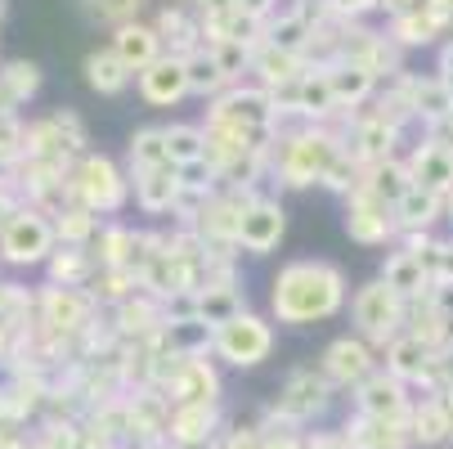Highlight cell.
<instances>
[{
	"label": "cell",
	"mask_w": 453,
	"mask_h": 449,
	"mask_svg": "<svg viewBox=\"0 0 453 449\" xmlns=\"http://www.w3.org/2000/svg\"><path fill=\"white\" fill-rule=\"evenodd\" d=\"M41 306H45V324L58 329V333H73V329H81L90 319V301L77 288H63V283H50Z\"/></svg>",
	"instance_id": "603a6c76"
},
{
	"label": "cell",
	"mask_w": 453,
	"mask_h": 449,
	"mask_svg": "<svg viewBox=\"0 0 453 449\" xmlns=\"http://www.w3.org/2000/svg\"><path fill=\"white\" fill-rule=\"evenodd\" d=\"M288 234V212L279 198H261V194H251L247 207H242V221H238V243L247 256H270Z\"/></svg>",
	"instance_id": "ba28073f"
},
{
	"label": "cell",
	"mask_w": 453,
	"mask_h": 449,
	"mask_svg": "<svg viewBox=\"0 0 453 449\" xmlns=\"http://www.w3.org/2000/svg\"><path fill=\"white\" fill-rule=\"evenodd\" d=\"M395 216H400V234H409V229H435L440 216H444V194L413 184L409 194L395 203Z\"/></svg>",
	"instance_id": "484cf974"
},
{
	"label": "cell",
	"mask_w": 453,
	"mask_h": 449,
	"mask_svg": "<svg viewBox=\"0 0 453 449\" xmlns=\"http://www.w3.org/2000/svg\"><path fill=\"white\" fill-rule=\"evenodd\" d=\"M346 234L355 243H364V247H381L386 238L400 234V216H395V207L386 198H377L368 184H359L355 194L346 198Z\"/></svg>",
	"instance_id": "52a82bcc"
},
{
	"label": "cell",
	"mask_w": 453,
	"mask_h": 449,
	"mask_svg": "<svg viewBox=\"0 0 453 449\" xmlns=\"http://www.w3.org/2000/svg\"><path fill=\"white\" fill-rule=\"evenodd\" d=\"M68 194H73L77 203H86L95 216H112V212L126 207V198H131V180L117 171L112 158H104V153H81L77 166H73V175H68Z\"/></svg>",
	"instance_id": "3957f363"
},
{
	"label": "cell",
	"mask_w": 453,
	"mask_h": 449,
	"mask_svg": "<svg viewBox=\"0 0 453 449\" xmlns=\"http://www.w3.org/2000/svg\"><path fill=\"white\" fill-rule=\"evenodd\" d=\"M444 436H453V400H449V391H431L413 409V440L440 445Z\"/></svg>",
	"instance_id": "4316f807"
},
{
	"label": "cell",
	"mask_w": 453,
	"mask_h": 449,
	"mask_svg": "<svg viewBox=\"0 0 453 449\" xmlns=\"http://www.w3.org/2000/svg\"><path fill=\"white\" fill-rule=\"evenodd\" d=\"M203 14V23H220V19H234L238 14V0H193Z\"/></svg>",
	"instance_id": "ab89813d"
},
{
	"label": "cell",
	"mask_w": 453,
	"mask_h": 449,
	"mask_svg": "<svg viewBox=\"0 0 453 449\" xmlns=\"http://www.w3.org/2000/svg\"><path fill=\"white\" fill-rule=\"evenodd\" d=\"M372 373H377V355H372L368 337H337L323 351V377L333 387H359Z\"/></svg>",
	"instance_id": "30bf717a"
},
{
	"label": "cell",
	"mask_w": 453,
	"mask_h": 449,
	"mask_svg": "<svg viewBox=\"0 0 453 449\" xmlns=\"http://www.w3.org/2000/svg\"><path fill=\"white\" fill-rule=\"evenodd\" d=\"M184 63H188V90L193 95H225V86H229V77H225V68L216 63V54H211V45H198L193 54H184Z\"/></svg>",
	"instance_id": "f546056e"
},
{
	"label": "cell",
	"mask_w": 453,
	"mask_h": 449,
	"mask_svg": "<svg viewBox=\"0 0 453 449\" xmlns=\"http://www.w3.org/2000/svg\"><path fill=\"white\" fill-rule=\"evenodd\" d=\"M162 32L157 27H149V23H126V27H112V50H117V58L126 63L131 73H144V68H153V63L162 58Z\"/></svg>",
	"instance_id": "e0dca14e"
},
{
	"label": "cell",
	"mask_w": 453,
	"mask_h": 449,
	"mask_svg": "<svg viewBox=\"0 0 453 449\" xmlns=\"http://www.w3.org/2000/svg\"><path fill=\"white\" fill-rule=\"evenodd\" d=\"M144 5H149V0H81L86 19H90V23H104V27H126V23H135Z\"/></svg>",
	"instance_id": "8d00e7d4"
},
{
	"label": "cell",
	"mask_w": 453,
	"mask_h": 449,
	"mask_svg": "<svg viewBox=\"0 0 453 449\" xmlns=\"http://www.w3.org/2000/svg\"><path fill=\"white\" fill-rule=\"evenodd\" d=\"M342 135H333L328 126H305V131H292L279 140L274 149V171L288 189H310V184H323L328 171L337 166L342 158Z\"/></svg>",
	"instance_id": "7a4b0ae2"
},
{
	"label": "cell",
	"mask_w": 453,
	"mask_h": 449,
	"mask_svg": "<svg viewBox=\"0 0 453 449\" xmlns=\"http://www.w3.org/2000/svg\"><path fill=\"white\" fill-rule=\"evenodd\" d=\"M350 319H355L359 337H368V342H395V337H400V324L409 319V301L377 275L372 283H364V288L355 292Z\"/></svg>",
	"instance_id": "277c9868"
},
{
	"label": "cell",
	"mask_w": 453,
	"mask_h": 449,
	"mask_svg": "<svg viewBox=\"0 0 453 449\" xmlns=\"http://www.w3.org/2000/svg\"><path fill=\"white\" fill-rule=\"evenodd\" d=\"M449 23H453V19L435 5V0H426V5H418V10L391 14V41H395L400 50H409V45H431Z\"/></svg>",
	"instance_id": "d6986e66"
},
{
	"label": "cell",
	"mask_w": 453,
	"mask_h": 449,
	"mask_svg": "<svg viewBox=\"0 0 453 449\" xmlns=\"http://www.w3.org/2000/svg\"><path fill=\"white\" fill-rule=\"evenodd\" d=\"M431 301H435V310L444 314L449 337H453V279H435V283H431Z\"/></svg>",
	"instance_id": "f35d334b"
},
{
	"label": "cell",
	"mask_w": 453,
	"mask_h": 449,
	"mask_svg": "<svg viewBox=\"0 0 453 449\" xmlns=\"http://www.w3.org/2000/svg\"><path fill=\"white\" fill-rule=\"evenodd\" d=\"M131 171H149V166H166L171 153H166V126H144V131L131 135Z\"/></svg>",
	"instance_id": "e575fe53"
},
{
	"label": "cell",
	"mask_w": 453,
	"mask_h": 449,
	"mask_svg": "<svg viewBox=\"0 0 453 449\" xmlns=\"http://www.w3.org/2000/svg\"><path fill=\"white\" fill-rule=\"evenodd\" d=\"M395 140H400V126H391V121H386V117H368V121H359L355 126V135L346 140L350 149V158L368 171V166H381V162H391L395 158Z\"/></svg>",
	"instance_id": "2e32d148"
},
{
	"label": "cell",
	"mask_w": 453,
	"mask_h": 449,
	"mask_svg": "<svg viewBox=\"0 0 453 449\" xmlns=\"http://www.w3.org/2000/svg\"><path fill=\"white\" fill-rule=\"evenodd\" d=\"M220 382L203 355H175L171 364V400L175 405H216Z\"/></svg>",
	"instance_id": "5bb4252c"
},
{
	"label": "cell",
	"mask_w": 453,
	"mask_h": 449,
	"mask_svg": "<svg viewBox=\"0 0 453 449\" xmlns=\"http://www.w3.org/2000/svg\"><path fill=\"white\" fill-rule=\"evenodd\" d=\"M274 5H279V0H238V14L251 19V23H265L274 14Z\"/></svg>",
	"instance_id": "60d3db41"
},
{
	"label": "cell",
	"mask_w": 453,
	"mask_h": 449,
	"mask_svg": "<svg viewBox=\"0 0 453 449\" xmlns=\"http://www.w3.org/2000/svg\"><path fill=\"white\" fill-rule=\"evenodd\" d=\"M364 184L372 189L377 198H386V203H400L409 189H413V171H409V162H400V158H391V162H381V166H368V175H364Z\"/></svg>",
	"instance_id": "4dcf8cb0"
},
{
	"label": "cell",
	"mask_w": 453,
	"mask_h": 449,
	"mask_svg": "<svg viewBox=\"0 0 453 449\" xmlns=\"http://www.w3.org/2000/svg\"><path fill=\"white\" fill-rule=\"evenodd\" d=\"M14 212H19V207H14V203L5 198V189H0V229H5V225H10V216H14Z\"/></svg>",
	"instance_id": "f6af8a7d"
},
{
	"label": "cell",
	"mask_w": 453,
	"mask_h": 449,
	"mask_svg": "<svg viewBox=\"0 0 453 449\" xmlns=\"http://www.w3.org/2000/svg\"><path fill=\"white\" fill-rule=\"evenodd\" d=\"M409 104H413V117L422 126H435V121H449L453 117V95H449V81L444 77H400Z\"/></svg>",
	"instance_id": "44dd1931"
},
{
	"label": "cell",
	"mask_w": 453,
	"mask_h": 449,
	"mask_svg": "<svg viewBox=\"0 0 453 449\" xmlns=\"http://www.w3.org/2000/svg\"><path fill=\"white\" fill-rule=\"evenodd\" d=\"M409 171H413V184L435 189V194H453V144H440L435 135H426L413 149Z\"/></svg>",
	"instance_id": "ac0fdd59"
},
{
	"label": "cell",
	"mask_w": 453,
	"mask_h": 449,
	"mask_svg": "<svg viewBox=\"0 0 453 449\" xmlns=\"http://www.w3.org/2000/svg\"><path fill=\"white\" fill-rule=\"evenodd\" d=\"M333 400V382L323 377V368H296L288 382H283V391H279V418L283 422H310L319 418L323 409H328Z\"/></svg>",
	"instance_id": "9c48e42d"
},
{
	"label": "cell",
	"mask_w": 453,
	"mask_h": 449,
	"mask_svg": "<svg viewBox=\"0 0 453 449\" xmlns=\"http://www.w3.org/2000/svg\"><path fill=\"white\" fill-rule=\"evenodd\" d=\"M166 153L180 171L188 166H203L207 162V126H193V121H171L166 126Z\"/></svg>",
	"instance_id": "83f0119b"
},
{
	"label": "cell",
	"mask_w": 453,
	"mask_h": 449,
	"mask_svg": "<svg viewBox=\"0 0 453 449\" xmlns=\"http://www.w3.org/2000/svg\"><path fill=\"white\" fill-rule=\"evenodd\" d=\"M234 314H242V297H238L234 283H211V288L198 292V319L203 324L220 329L225 319H234Z\"/></svg>",
	"instance_id": "1f68e13d"
},
{
	"label": "cell",
	"mask_w": 453,
	"mask_h": 449,
	"mask_svg": "<svg viewBox=\"0 0 453 449\" xmlns=\"http://www.w3.org/2000/svg\"><path fill=\"white\" fill-rule=\"evenodd\" d=\"M435 360H440V351L426 346V342L413 337V333H400L395 342H386V368H391L395 377H404V382L431 377V373H435Z\"/></svg>",
	"instance_id": "ffe728a7"
},
{
	"label": "cell",
	"mask_w": 453,
	"mask_h": 449,
	"mask_svg": "<svg viewBox=\"0 0 453 449\" xmlns=\"http://www.w3.org/2000/svg\"><path fill=\"white\" fill-rule=\"evenodd\" d=\"M346 306V275L333 261H288L274 275V292H270V310L279 324L288 329H305L319 319H333Z\"/></svg>",
	"instance_id": "6da1fadb"
},
{
	"label": "cell",
	"mask_w": 453,
	"mask_h": 449,
	"mask_svg": "<svg viewBox=\"0 0 453 449\" xmlns=\"http://www.w3.org/2000/svg\"><path fill=\"white\" fill-rule=\"evenodd\" d=\"M45 266H50L54 283H63V288H81L86 279H95L90 247H63V252H54V256H50Z\"/></svg>",
	"instance_id": "836d02e7"
},
{
	"label": "cell",
	"mask_w": 453,
	"mask_h": 449,
	"mask_svg": "<svg viewBox=\"0 0 453 449\" xmlns=\"http://www.w3.org/2000/svg\"><path fill=\"white\" fill-rule=\"evenodd\" d=\"M54 225L41 216V207H19L10 225L0 229V261L5 266H45L54 256Z\"/></svg>",
	"instance_id": "5b68a950"
},
{
	"label": "cell",
	"mask_w": 453,
	"mask_h": 449,
	"mask_svg": "<svg viewBox=\"0 0 453 449\" xmlns=\"http://www.w3.org/2000/svg\"><path fill=\"white\" fill-rule=\"evenodd\" d=\"M54 216H58V221H54V234L63 238V247H90V243H95V234H99V216H95L86 203L63 198V207H58Z\"/></svg>",
	"instance_id": "f1b7e54d"
},
{
	"label": "cell",
	"mask_w": 453,
	"mask_h": 449,
	"mask_svg": "<svg viewBox=\"0 0 453 449\" xmlns=\"http://www.w3.org/2000/svg\"><path fill=\"white\" fill-rule=\"evenodd\" d=\"M211 346H216V355H220L225 364H234V368H256V364H265L270 351H274V329L265 324L261 314H247V310H242V314L225 319V324L216 329Z\"/></svg>",
	"instance_id": "8992f818"
},
{
	"label": "cell",
	"mask_w": 453,
	"mask_h": 449,
	"mask_svg": "<svg viewBox=\"0 0 453 449\" xmlns=\"http://www.w3.org/2000/svg\"><path fill=\"white\" fill-rule=\"evenodd\" d=\"M81 73H86V86L95 90V95H104V99H112V95H121L126 86H131V68L117 58V50L108 45V50H90L86 54V63H81Z\"/></svg>",
	"instance_id": "7402d4cb"
},
{
	"label": "cell",
	"mask_w": 453,
	"mask_h": 449,
	"mask_svg": "<svg viewBox=\"0 0 453 449\" xmlns=\"http://www.w3.org/2000/svg\"><path fill=\"white\" fill-rule=\"evenodd\" d=\"M95 261L99 266H126L131 261V247H135V229H126V225H99L95 234Z\"/></svg>",
	"instance_id": "d590c367"
},
{
	"label": "cell",
	"mask_w": 453,
	"mask_h": 449,
	"mask_svg": "<svg viewBox=\"0 0 453 449\" xmlns=\"http://www.w3.org/2000/svg\"><path fill=\"white\" fill-rule=\"evenodd\" d=\"M426 5V0H381V10H391V14H404V10H418Z\"/></svg>",
	"instance_id": "ee69618b"
},
{
	"label": "cell",
	"mask_w": 453,
	"mask_h": 449,
	"mask_svg": "<svg viewBox=\"0 0 453 449\" xmlns=\"http://www.w3.org/2000/svg\"><path fill=\"white\" fill-rule=\"evenodd\" d=\"M211 427H216V409L211 405H180L175 418H171V440L198 445V440H211Z\"/></svg>",
	"instance_id": "d6a6232c"
},
{
	"label": "cell",
	"mask_w": 453,
	"mask_h": 449,
	"mask_svg": "<svg viewBox=\"0 0 453 449\" xmlns=\"http://www.w3.org/2000/svg\"><path fill=\"white\" fill-rule=\"evenodd\" d=\"M140 95L153 108H171L184 95H193L188 90V63H184V54H162L153 68H144L140 73Z\"/></svg>",
	"instance_id": "4fadbf2b"
},
{
	"label": "cell",
	"mask_w": 453,
	"mask_h": 449,
	"mask_svg": "<svg viewBox=\"0 0 453 449\" xmlns=\"http://www.w3.org/2000/svg\"><path fill=\"white\" fill-rule=\"evenodd\" d=\"M301 58L305 54H292V50H279L274 41H261V50H251V68L261 73L265 90H279V86H288V81H296L305 73Z\"/></svg>",
	"instance_id": "cb8c5ba5"
},
{
	"label": "cell",
	"mask_w": 453,
	"mask_h": 449,
	"mask_svg": "<svg viewBox=\"0 0 453 449\" xmlns=\"http://www.w3.org/2000/svg\"><path fill=\"white\" fill-rule=\"evenodd\" d=\"M157 32H162V41L175 45V54H193V50H198V45H193V36H203V27H193L184 10H162Z\"/></svg>",
	"instance_id": "74e56055"
},
{
	"label": "cell",
	"mask_w": 453,
	"mask_h": 449,
	"mask_svg": "<svg viewBox=\"0 0 453 449\" xmlns=\"http://www.w3.org/2000/svg\"><path fill=\"white\" fill-rule=\"evenodd\" d=\"M444 81H449V95H453V77H444Z\"/></svg>",
	"instance_id": "bcb514c9"
},
{
	"label": "cell",
	"mask_w": 453,
	"mask_h": 449,
	"mask_svg": "<svg viewBox=\"0 0 453 449\" xmlns=\"http://www.w3.org/2000/svg\"><path fill=\"white\" fill-rule=\"evenodd\" d=\"M359 396V414H368V418H391V422H400L404 414H409V396H404V377H395L391 368L386 373H372L368 382H359L355 387Z\"/></svg>",
	"instance_id": "9a60e30c"
},
{
	"label": "cell",
	"mask_w": 453,
	"mask_h": 449,
	"mask_svg": "<svg viewBox=\"0 0 453 449\" xmlns=\"http://www.w3.org/2000/svg\"><path fill=\"white\" fill-rule=\"evenodd\" d=\"M328 86L337 95V108H355L377 90V73L364 68V63H355V58H342L337 68H328Z\"/></svg>",
	"instance_id": "d4e9b609"
},
{
	"label": "cell",
	"mask_w": 453,
	"mask_h": 449,
	"mask_svg": "<svg viewBox=\"0 0 453 449\" xmlns=\"http://www.w3.org/2000/svg\"><path fill=\"white\" fill-rule=\"evenodd\" d=\"M131 175H135V203H140V212L162 216V212H175V207L184 203L188 180H184V171H180L175 162L149 166V171H131Z\"/></svg>",
	"instance_id": "8fae6325"
},
{
	"label": "cell",
	"mask_w": 453,
	"mask_h": 449,
	"mask_svg": "<svg viewBox=\"0 0 453 449\" xmlns=\"http://www.w3.org/2000/svg\"><path fill=\"white\" fill-rule=\"evenodd\" d=\"M381 279L391 283L404 301H418L431 292L435 283V270H431V256L426 252H413V247H395L391 256L381 261Z\"/></svg>",
	"instance_id": "7c38bea8"
},
{
	"label": "cell",
	"mask_w": 453,
	"mask_h": 449,
	"mask_svg": "<svg viewBox=\"0 0 453 449\" xmlns=\"http://www.w3.org/2000/svg\"><path fill=\"white\" fill-rule=\"evenodd\" d=\"M333 5H337V14H350V19H359V14L377 10L381 0H333Z\"/></svg>",
	"instance_id": "b9f144b4"
},
{
	"label": "cell",
	"mask_w": 453,
	"mask_h": 449,
	"mask_svg": "<svg viewBox=\"0 0 453 449\" xmlns=\"http://www.w3.org/2000/svg\"><path fill=\"white\" fill-rule=\"evenodd\" d=\"M440 77H453V36L440 45Z\"/></svg>",
	"instance_id": "7bdbcfd3"
}]
</instances>
